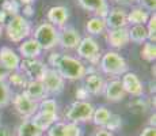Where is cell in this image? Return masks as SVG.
Instances as JSON below:
<instances>
[{"instance_id": "obj_28", "label": "cell", "mask_w": 156, "mask_h": 136, "mask_svg": "<svg viewBox=\"0 0 156 136\" xmlns=\"http://www.w3.org/2000/svg\"><path fill=\"white\" fill-rule=\"evenodd\" d=\"M128 108H129V110H130L132 113L143 114L149 109L148 99L144 98V97H136V98H133L128 104Z\"/></svg>"}, {"instance_id": "obj_35", "label": "cell", "mask_w": 156, "mask_h": 136, "mask_svg": "<svg viewBox=\"0 0 156 136\" xmlns=\"http://www.w3.org/2000/svg\"><path fill=\"white\" fill-rule=\"evenodd\" d=\"M64 135L65 136H82L83 129L75 123H65L64 124Z\"/></svg>"}, {"instance_id": "obj_16", "label": "cell", "mask_w": 156, "mask_h": 136, "mask_svg": "<svg viewBox=\"0 0 156 136\" xmlns=\"http://www.w3.org/2000/svg\"><path fill=\"white\" fill-rule=\"evenodd\" d=\"M20 56L12 48L2 46L0 48V64L4 68H7L10 72L18 71L20 64Z\"/></svg>"}, {"instance_id": "obj_14", "label": "cell", "mask_w": 156, "mask_h": 136, "mask_svg": "<svg viewBox=\"0 0 156 136\" xmlns=\"http://www.w3.org/2000/svg\"><path fill=\"white\" fill-rule=\"evenodd\" d=\"M46 18H48V22L55 26L56 29H62L68 22L69 11L64 6H53V7H50L48 10Z\"/></svg>"}, {"instance_id": "obj_37", "label": "cell", "mask_w": 156, "mask_h": 136, "mask_svg": "<svg viewBox=\"0 0 156 136\" xmlns=\"http://www.w3.org/2000/svg\"><path fill=\"white\" fill-rule=\"evenodd\" d=\"M137 3H140V7L151 14L156 11V0H137Z\"/></svg>"}, {"instance_id": "obj_21", "label": "cell", "mask_w": 156, "mask_h": 136, "mask_svg": "<svg viewBox=\"0 0 156 136\" xmlns=\"http://www.w3.org/2000/svg\"><path fill=\"white\" fill-rule=\"evenodd\" d=\"M30 120H31V123L34 124L35 127H38L41 131L45 132V131H48V129H49L56 121H58V114L45 113V112L38 110Z\"/></svg>"}, {"instance_id": "obj_18", "label": "cell", "mask_w": 156, "mask_h": 136, "mask_svg": "<svg viewBox=\"0 0 156 136\" xmlns=\"http://www.w3.org/2000/svg\"><path fill=\"white\" fill-rule=\"evenodd\" d=\"M107 42L114 49H121L125 48L130 42L129 40V30L128 27L124 29H115V30H109L107 31Z\"/></svg>"}, {"instance_id": "obj_45", "label": "cell", "mask_w": 156, "mask_h": 136, "mask_svg": "<svg viewBox=\"0 0 156 136\" xmlns=\"http://www.w3.org/2000/svg\"><path fill=\"white\" fill-rule=\"evenodd\" d=\"M12 2H15L18 6H20V8H22V7H25V6L33 4V3H34V0H12Z\"/></svg>"}, {"instance_id": "obj_11", "label": "cell", "mask_w": 156, "mask_h": 136, "mask_svg": "<svg viewBox=\"0 0 156 136\" xmlns=\"http://www.w3.org/2000/svg\"><path fill=\"white\" fill-rule=\"evenodd\" d=\"M82 38L80 33L73 26H64L58 30V45L64 49H76Z\"/></svg>"}, {"instance_id": "obj_3", "label": "cell", "mask_w": 156, "mask_h": 136, "mask_svg": "<svg viewBox=\"0 0 156 136\" xmlns=\"http://www.w3.org/2000/svg\"><path fill=\"white\" fill-rule=\"evenodd\" d=\"M99 67L106 75L112 76H122L128 72L126 60L115 50H109L103 56H101Z\"/></svg>"}, {"instance_id": "obj_42", "label": "cell", "mask_w": 156, "mask_h": 136, "mask_svg": "<svg viewBox=\"0 0 156 136\" xmlns=\"http://www.w3.org/2000/svg\"><path fill=\"white\" fill-rule=\"evenodd\" d=\"M8 75H10V71L0 64V82H5V80H7Z\"/></svg>"}, {"instance_id": "obj_12", "label": "cell", "mask_w": 156, "mask_h": 136, "mask_svg": "<svg viewBox=\"0 0 156 136\" xmlns=\"http://www.w3.org/2000/svg\"><path fill=\"white\" fill-rule=\"evenodd\" d=\"M105 23L107 30L128 27V13L121 7L109 8V13L105 17Z\"/></svg>"}, {"instance_id": "obj_10", "label": "cell", "mask_w": 156, "mask_h": 136, "mask_svg": "<svg viewBox=\"0 0 156 136\" xmlns=\"http://www.w3.org/2000/svg\"><path fill=\"white\" fill-rule=\"evenodd\" d=\"M105 79L101 74L95 72L94 69H87V74L83 78V87L90 95H99L103 93Z\"/></svg>"}, {"instance_id": "obj_17", "label": "cell", "mask_w": 156, "mask_h": 136, "mask_svg": "<svg viewBox=\"0 0 156 136\" xmlns=\"http://www.w3.org/2000/svg\"><path fill=\"white\" fill-rule=\"evenodd\" d=\"M77 4L88 13H94L95 17L105 18L109 13L107 0H77Z\"/></svg>"}, {"instance_id": "obj_24", "label": "cell", "mask_w": 156, "mask_h": 136, "mask_svg": "<svg viewBox=\"0 0 156 136\" xmlns=\"http://www.w3.org/2000/svg\"><path fill=\"white\" fill-rule=\"evenodd\" d=\"M44 132L31 123V120H25L18 125L16 136H42Z\"/></svg>"}, {"instance_id": "obj_50", "label": "cell", "mask_w": 156, "mask_h": 136, "mask_svg": "<svg viewBox=\"0 0 156 136\" xmlns=\"http://www.w3.org/2000/svg\"><path fill=\"white\" fill-rule=\"evenodd\" d=\"M0 120H2V114H0Z\"/></svg>"}, {"instance_id": "obj_36", "label": "cell", "mask_w": 156, "mask_h": 136, "mask_svg": "<svg viewBox=\"0 0 156 136\" xmlns=\"http://www.w3.org/2000/svg\"><path fill=\"white\" fill-rule=\"evenodd\" d=\"M64 121H56L48 129V136H65L64 135Z\"/></svg>"}, {"instance_id": "obj_20", "label": "cell", "mask_w": 156, "mask_h": 136, "mask_svg": "<svg viewBox=\"0 0 156 136\" xmlns=\"http://www.w3.org/2000/svg\"><path fill=\"white\" fill-rule=\"evenodd\" d=\"M42 53V48L37 44L34 38H26L19 45V54L23 59H38Z\"/></svg>"}, {"instance_id": "obj_38", "label": "cell", "mask_w": 156, "mask_h": 136, "mask_svg": "<svg viewBox=\"0 0 156 136\" xmlns=\"http://www.w3.org/2000/svg\"><path fill=\"white\" fill-rule=\"evenodd\" d=\"M61 56H62L61 53H57V52H52V53H50L49 60H48V65H50L49 68L56 69L57 64H58V61H60V59H61Z\"/></svg>"}, {"instance_id": "obj_19", "label": "cell", "mask_w": 156, "mask_h": 136, "mask_svg": "<svg viewBox=\"0 0 156 136\" xmlns=\"http://www.w3.org/2000/svg\"><path fill=\"white\" fill-rule=\"evenodd\" d=\"M23 93L34 102H41L42 99L48 98V94L41 80H29L26 87L23 89Z\"/></svg>"}, {"instance_id": "obj_7", "label": "cell", "mask_w": 156, "mask_h": 136, "mask_svg": "<svg viewBox=\"0 0 156 136\" xmlns=\"http://www.w3.org/2000/svg\"><path fill=\"white\" fill-rule=\"evenodd\" d=\"M48 65L38 59H23L20 60L19 69L29 80H41L44 78Z\"/></svg>"}, {"instance_id": "obj_22", "label": "cell", "mask_w": 156, "mask_h": 136, "mask_svg": "<svg viewBox=\"0 0 156 136\" xmlns=\"http://www.w3.org/2000/svg\"><path fill=\"white\" fill-rule=\"evenodd\" d=\"M149 15L151 13H148L140 6L132 7V10L128 13V25H145L149 19Z\"/></svg>"}, {"instance_id": "obj_8", "label": "cell", "mask_w": 156, "mask_h": 136, "mask_svg": "<svg viewBox=\"0 0 156 136\" xmlns=\"http://www.w3.org/2000/svg\"><path fill=\"white\" fill-rule=\"evenodd\" d=\"M15 110L18 114H20L25 119H31L35 113L38 112V102H34L33 99H30L25 93H16L11 98Z\"/></svg>"}, {"instance_id": "obj_26", "label": "cell", "mask_w": 156, "mask_h": 136, "mask_svg": "<svg viewBox=\"0 0 156 136\" xmlns=\"http://www.w3.org/2000/svg\"><path fill=\"white\" fill-rule=\"evenodd\" d=\"M112 112L109 110L106 106H99V108H95L94 109V113H92V123L98 127H102L105 128L106 124L109 123L110 117H112Z\"/></svg>"}, {"instance_id": "obj_5", "label": "cell", "mask_w": 156, "mask_h": 136, "mask_svg": "<svg viewBox=\"0 0 156 136\" xmlns=\"http://www.w3.org/2000/svg\"><path fill=\"white\" fill-rule=\"evenodd\" d=\"M95 106L88 101H75L65 110V120L68 123H86L92 119Z\"/></svg>"}, {"instance_id": "obj_47", "label": "cell", "mask_w": 156, "mask_h": 136, "mask_svg": "<svg viewBox=\"0 0 156 136\" xmlns=\"http://www.w3.org/2000/svg\"><path fill=\"white\" fill-rule=\"evenodd\" d=\"M7 19H8L7 14H5L4 11H3L2 8H0V23H2V25H4V23L7 22Z\"/></svg>"}, {"instance_id": "obj_29", "label": "cell", "mask_w": 156, "mask_h": 136, "mask_svg": "<svg viewBox=\"0 0 156 136\" xmlns=\"http://www.w3.org/2000/svg\"><path fill=\"white\" fill-rule=\"evenodd\" d=\"M11 98H12L11 87L7 84V82H0V109L8 106Z\"/></svg>"}, {"instance_id": "obj_48", "label": "cell", "mask_w": 156, "mask_h": 136, "mask_svg": "<svg viewBox=\"0 0 156 136\" xmlns=\"http://www.w3.org/2000/svg\"><path fill=\"white\" fill-rule=\"evenodd\" d=\"M155 119H156V116H155V113L151 116V124H149V127H155Z\"/></svg>"}, {"instance_id": "obj_31", "label": "cell", "mask_w": 156, "mask_h": 136, "mask_svg": "<svg viewBox=\"0 0 156 136\" xmlns=\"http://www.w3.org/2000/svg\"><path fill=\"white\" fill-rule=\"evenodd\" d=\"M57 102L55 98H45L41 102H38V110L45 112V113L57 114Z\"/></svg>"}, {"instance_id": "obj_49", "label": "cell", "mask_w": 156, "mask_h": 136, "mask_svg": "<svg viewBox=\"0 0 156 136\" xmlns=\"http://www.w3.org/2000/svg\"><path fill=\"white\" fill-rule=\"evenodd\" d=\"M3 30H4V25L0 23V37H2V34H3Z\"/></svg>"}, {"instance_id": "obj_33", "label": "cell", "mask_w": 156, "mask_h": 136, "mask_svg": "<svg viewBox=\"0 0 156 136\" xmlns=\"http://www.w3.org/2000/svg\"><path fill=\"white\" fill-rule=\"evenodd\" d=\"M2 10L7 14V17H14V15H18L20 11V6H18L12 0H5L2 6Z\"/></svg>"}, {"instance_id": "obj_15", "label": "cell", "mask_w": 156, "mask_h": 136, "mask_svg": "<svg viewBox=\"0 0 156 136\" xmlns=\"http://www.w3.org/2000/svg\"><path fill=\"white\" fill-rule=\"evenodd\" d=\"M102 94H105V98L109 102H119L126 97V93H125L119 79H113L106 82Z\"/></svg>"}, {"instance_id": "obj_23", "label": "cell", "mask_w": 156, "mask_h": 136, "mask_svg": "<svg viewBox=\"0 0 156 136\" xmlns=\"http://www.w3.org/2000/svg\"><path fill=\"white\" fill-rule=\"evenodd\" d=\"M86 30L88 34L91 35H101L106 30V23H105V18L101 17H92L91 19L87 20Z\"/></svg>"}, {"instance_id": "obj_32", "label": "cell", "mask_w": 156, "mask_h": 136, "mask_svg": "<svg viewBox=\"0 0 156 136\" xmlns=\"http://www.w3.org/2000/svg\"><path fill=\"white\" fill-rule=\"evenodd\" d=\"M145 29H147V34H148V41L155 44L156 41V14L155 13L149 15L148 22L145 23Z\"/></svg>"}, {"instance_id": "obj_39", "label": "cell", "mask_w": 156, "mask_h": 136, "mask_svg": "<svg viewBox=\"0 0 156 136\" xmlns=\"http://www.w3.org/2000/svg\"><path fill=\"white\" fill-rule=\"evenodd\" d=\"M75 95H76V101H87V98H88V93L86 91L84 87H79V89L76 90V93H75Z\"/></svg>"}, {"instance_id": "obj_6", "label": "cell", "mask_w": 156, "mask_h": 136, "mask_svg": "<svg viewBox=\"0 0 156 136\" xmlns=\"http://www.w3.org/2000/svg\"><path fill=\"white\" fill-rule=\"evenodd\" d=\"M76 52L79 54L80 59L87 60V61L92 63V64H97L101 60V49L98 42L94 40L92 37L87 35V37L82 38L80 44L77 45Z\"/></svg>"}, {"instance_id": "obj_43", "label": "cell", "mask_w": 156, "mask_h": 136, "mask_svg": "<svg viewBox=\"0 0 156 136\" xmlns=\"http://www.w3.org/2000/svg\"><path fill=\"white\" fill-rule=\"evenodd\" d=\"M119 6H133L137 3V0H114Z\"/></svg>"}, {"instance_id": "obj_13", "label": "cell", "mask_w": 156, "mask_h": 136, "mask_svg": "<svg viewBox=\"0 0 156 136\" xmlns=\"http://www.w3.org/2000/svg\"><path fill=\"white\" fill-rule=\"evenodd\" d=\"M121 84L124 87L125 93L132 97H143L144 95V86L140 80V78L137 76V74L134 72H126V74L122 75Z\"/></svg>"}, {"instance_id": "obj_34", "label": "cell", "mask_w": 156, "mask_h": 136, "mask_svg": "<svg viewBox=\"0 0 156 136\" xmlns=\"http://www.w3.org/2000/svg\"><path fill=\"white\" fill-rule=\"evenodd\" d=\"M121 127H122V117L119 114H112V117H110L109 123L106 124L105 129L112 132V131H118Z\"/></svg>"}, {"instance_id": "obj_40", "label": "cell", "mask_w": 156, "mask_h": 136, "mask_svg": "<svg viewBox=\"0 0 156 136\" xmlns=\"http://www.w3.org/2000/svg\"><path fill=\"white\" fill-rule=\"evenodd\" d=\"M139 136H156V128L155 127H149V125L145 127Z\"/></svg>"}, {"instance_id": "obj_4", "label": "cell", "mask_w": 156, "mask_h": 136, "mask_svg": "<svg viewBox=\"0 0 156 136\" xmlns=\"http://www.w3.org/2000/svg\"><path fill=\"white\" fill-rule=\"evenodd\" d=\"M33 38L42 48V50H52L58 45V29L49 22H44L35 27Z\"/></svg>"}, {"instance_id": "obj_44", "label": "cell", "mask_w": 156, "mask_h": 136, "mask_svg": "<svg viewBox=\"0 0 156 136\" xmlns=\"http://www.w3.org/2000/svg\"><path fill=\"white\" fill-rule=\"evenodd\" d=\"M0 136H12L10 128L5 125H0Z\"/></svg>"}, {"instance_id": "obj_25", "label": "cell", "mask_w": 156, "mask_h": 136, "mask_svg": "<svg viewBox=\"0 0 156 136\" xmlns=\"http://www.w3.org/2000/svg\"><path fill=\"white\" fill-rule=\"evenodd\" d=\"M129 40L134 44H144L148 41V34H147L145 25H134L129 27Z\"/></svg>"}, {"instance_id": "obj_9", "label": "cell", "mask_w": 156, "mask_h": 136, "mask_svg": "<svg viewBox=\"0 0 156 136\" xmlns=\"http://www.w3.org/2000/svg\"><path fill=\"white\" fill-rule=\"evenodd\" d=\"M41 82H42V84L45 87V91H46L48 95H58L64 91L65 80L62 79L61 75L53 68L48 67Z\"/></svg>"}, {"instance_id": "obj_30", "label": "cell", "mask_w": 156, "mask_h": 136, "mask_svg": "<svg viewBox=\"0 0 156 136\" xmlns=\"http://www.w3.org/2000/svg\"><path fill=\"white\" fill-rule=\"evenodd\" d=\"M141 59H144L145 61H155L156 59V45L154 42H144L143 45V49H141Z\"/></svg>"}, {"instance_id": "obj_27", "label": "cell", "mask_w": 156, "mask_h": 136, "mask_svg": "<svg viewBox=\"0 0 156 136\" xmlns=\"http://www.w3.org/2000/svg\"><path fill=\"white\" fill-rule=\"evenodd\" d=\"M5 82H7V84L10 87H15V89L23 90L26 87V84H27L29 79L20 71H12V72H10V75H8V78Z\"/></svg>"}, {"instance_id": "obj_2", "label": "cell", "mask_w": 156, "mask_h": 136, "mask_svg": "<svg viewBox=\"0 0 156 136\" xmlns=\"http://www.w3.org/2000/svg\"><path fill=\"white\" fill-rule=\"evenodd\" d=\"M4 30L8 40L15 42V44H19V42L25 41L26 38L30 37V34H31V22L29 19H26L23 15L18 14L8 18V20L5 22Z\"/></svg>"}, {"instance_id": "obj_41", "label": "cell", "mask_w": 156, "mask_h": 136, "mask_svg": "<svg viewBox=\"0 0 156 136\" xmlns=\"http://www.w3.org/2000/svg\"><path fill=\"white\" fill-rule=\"evenodd\" d=\"M23 8V17L26 18V19H29L30 17H33L34 15V7H33V4H29V6H25Z\"/></svg>"}, {"instance_id": "obj_46", "label": "cell", "mask_w": 156, "mask_h": 136, "mask_svg": "<svg viewBox=\"0 0 156 136\" xmlns=\"http://www.w3.org/2000/svg\"><path fill=\"white\" fill-rule=\"evenodd\" d=\"M94 136H113V134H112V132H109V131H106L105 128H102V129H99V131H98Z\"/></svg>"}, {"instance_id": "obj_1", "label": "cell", "mask_w": 156, "mask_h": 136, "mask_svg": "<svg viewBox=\"0 0 156 136\" xmlns=\"http://www.w3.org/2000/svg\"><path fill=\"white\" fill-rule=\"evenodd\" d=\"M56 71L61 75L64 80H82L87 74V67L80 59L62 54Z\"/></svg>"}]
</instances>
